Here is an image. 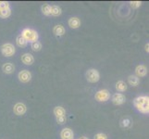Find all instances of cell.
Listing matches in <instances>:
<instances>
[{
    "label": "cell",
    "mask_w": 149,
    "mask_h": 139,
    "mask_svg": "<svg viewBox=\"0 0 149 139\" xmlns=\"http://www.w3.org/2000/svg\"><path fill=\"white\" fill-rule=\"evenodd\" d=\"M31 48H32L34 52H39L42 49V44L39 41H35V42L31 43Z\"/></svg>",
    "instance_id": "23"
},
{
    "label": "cell",
    "mask_w": 149,
    "mask_h": 139,
    "mask_svg": "<svg viewBox=\"0 0 149 139\" xmlns=\"http://www.w3.org/2000/svg\"><path fill=\"white\" fill-rule=\"evenodd\" d=\"M78 139H79V138H78Z\"/></svg>",
    "instance_id": "30"
},
{
    "label": "cell",
    "mask_w": 149,
    "mask_h": 139,
    "mask_svg": "<svg viewBox=\"0 0 149 139\" xmlns=\"http://www.w3.org/2000/svg\"><path fill=\"white\" fill-rule=\"evenodd\" d=\"M62 13V10H61L60 7L58 5H53L51 6V16L54 17H58Z\"/></svg>",
    "instance_id": "17"
},
{
    "label": "cell",
    "mask_w": 149,
    "mask_h": 139,
    "mask_svg": "<svg viewBox=\"0 0 149 139\" xmlns=\"http://www.w3.org/2000/svg\"><path fill=\"white\" fill-rule=\"evenodd\" d=\"M110 98V93L107 89H101L97 91L95 95V99L98 102H107Z\"/></svg>",
    "instance_id": "5"
},
{
    "label": "cell",
    "mask_w": 149,
    "mask_h": 139,
    "mask_svg": "<svg viewBox=\"0 0 149 139\" xmlns=\"http://www.w3.org/2000/svg\"><path fill=\"white\" fill-rule=\"evenodd\" d=\"M0 51H1V53L4 57L9 58V57H12L15 55L16 48H15V46L11 43H6L0 46Z\"/></svg>",
    "instance_id": "3"
},
{
    "label": "cell",
    "mask_w": 149,
    "mask_h": 139,
    "mask_svg": "<svg viewBox=\"0 0 149 139\" xmlns=\"http://www.w3.org/2000/svg\"><path fill=\"white\" fill-rule=\"evenodd\" d=\"M94 139H107V136L104 133H98L95 136Z\"/></svg>",
    "instance_id": "25"
},
{
    "label": "cell",
    "mask_w": 149,
    "mask_h": 139,
    "mask_svg": "<svg viewBox=\"0 0 149 139\" xmlns=\"http://www.w3.org/2000/svg\"><path fill=\"white\" fill-rule=\"evenodd\" d=\"M13 111L15 113V115L17 116H22L24 115L27 111V107L25 104L22 102H18L14 105L13 107Z\"/></svg>",
    "instance_id": "6"
},
{
    "label": "cell",
    "mask_w": 149,
    "mask_h": 139,
    "mask_svg": "<svg viewBox=\"0 0 149 139\" xmlns=\"http://www.w3.org/2000/svg\"><path fill=\"white\" fill-rule=\"evenodd\" d=\"M128 83L132 86H137L140 84V79L136 75H130L128 77Z\"/></svg>",
    "instance_id": "19"
},
{
    "label": "cell",
    "mask_w": 149,
    "mask_h": 139,
    "mask_svg": "<svg viewBox=\"0 0 149 139\" xmlns=\"http://www.w3.org/2000/svg\"><path fill=\"white\" fill-rule=\"evenodd\" d=\"M56 122H58V124H59V125L65 124V123L67 122V117H66V115L65 116L56 117Z\"/></svg>",
    "instance_id": "24"
},
{
    "label": "cell",
    "mask_w": 149,
    "mask_h": 139,
    "mask_svg": "<svg viewBox=\"0 0 149 139\" xmlns=\"http://www.w3.org/2000/svg\"><path fill=\"white\" fill-rule=\"evenodd\" d=\"M22 61L23 64L27 65V66H31V65H33V63L34 62V58L32 54L24 53L22 56Z\"/></svg>",
    "instance_id": "10"
},
{
    "label": "cell",
    "mask_w": 149,
    "mask_h": 139,
    "mask_svg": "<svg viewBox=\"0 0 149 139\" xmlns=\"http://www.w3.org/2000/svg\"><path fill=\"white\" fill-rule=\"evenodd\" d=\"M16 44L18 46H19V47H25V46L27 45L28 42L22 36V35H19V36L16 38Z\"/></svg>",
    "instance_id": "22"
},
{
    "label": "cell",
    "mask_w": 149,
    "mask_h": 139,
    "mask_svg": "<svg viewBox=\"0 0 149 139\" xmlns=\"http://www.w3.org/2000/svg\"><path fill=\"white\" fill-rule=\"evenodd\" d=\"M111 100H112L113 104H114V105L120 106V105L124 104L125 101H126V97H125L124 95L121 94V93H116V94H114L112 96Z\"/></svg>",
    "instance_id": "8"
},
{
    "label": "cell",
    "mask_w": 149,
    "mask_h": 139,
    "mask_svg": "<svg viewBox=\"0 0 149 139\" xmlns=\"http://www.w3.org/2000/svg\"><path fill=\"white\" fill-rule=\"evenodd\" d=\"M86 79L90 83H97L100 80V73L95 69H89L86 71Z\"/></svg>",
    "instance_id": "4"
},
{
    "label": "cell",
    "mask_w": 149,
    "mask_h": 139,
    "mask_svg": "<svg viewBox=\"0 0 149 139\" xmlns=\"http://www.w3.org/2000/svg\"><path fill=\"white\" fill-rule=\"evenodd\" d=\"M65 33H66V30L63 25H61V24L56 25V26H54V28H53V34L56 37H62L65 34Z\"/></svg>",
    "instance_id": "11"
},
{
    "label": "cell",
    "mask_w": 149,
    "mask_h": 139,
    "mask_svg": "<svg viewBox=\"0 0 149 139\" xmlns=\"http://www.w3.org/2000/svg\"><path fill=\"white\" fill-rule=\"evenodd\" d=\"M130 4H131V6H132L133 8H140V7H141L142 2H141V1H132Z\"/></svg>",
    "instance_id": "27"
},
{
    "label": "cell",
    "mask_w": 149,
    "mask_h": 139,
    "mask_svg": "<svg viewBox=\"0 0 149 139\" xmlns=\"http://www.w3.org/2000/svg\"><path fill=\"white\" fill-rule=\"evenodd\" d=\"M18 78L19 80V82L26 84V83H29V82L32 80V73H31L28 70H22L19 73Z\"/></svg>",
    "instance_id": "7"
},
{
    "label": "cell",
    "mask_w": 149,
    "mask_h": 139,
    "mask_svg": "<svg viewBox=\"0 0 149 139\" xmlns=\"http://www.w3.org/2000/svg\"><path fill=\"white\" fill-rule=\"evenodd\" d=\"M115 88L118 92H125L128 88V86L126 85L125 82L123 81H119L116 83V85H115Z\"/></svg>",
    "instance_id": "18"
},
{
    "label": "cell",
    "mask_w": 149,
    "mask_h": 139,
    "mask_svg": "<svg viewBox=\"0 0 149 139\" xmlns=\"http://www.w3.org/2000/svg\"><path fill=\"white\" fill-rule=\"evenodd\" d=\"M61 139H74V133L70 128H64L60 132Z\"/></svg>",
    "instance_id": "9"
},
{
    "label": "cell",
    "mask_w": 149,
    "mask_h": 139,
    "mask_svg": "<svg viewBox=\"0 0 149 139\" xmlns=\"http://www.w3.org/2000/svg\"><path fill=\"white\" fill-rule=\"evenodd\" d=\"M133 105L135 109L143 113V114H148L149 113V96H139L133 100Z\"/></svg>",
    "instance_id": "1"
},
{
    "label": "cell",
    "mask_w": 149,
    "mask_h": 139,
    "mask_svg": "<svg viewBox=\"0 0 149 139\" xmlns=\"http://www.w3.org/2000/svg\"><path fill=\"white\" fill-rule=\"evenodd\" d=\"M41 10L45 16H51V6L49 4H44L41 7Z\"/></svg>",
    "instance_id": "20"
},
{
    "label": "cell",
    "mask_w": 149,
    "mask_h": 139,
    "mask_svg": "<svg viewBox=\"0 0 149 139\" xmlns=\"http://www.w3.org/2000/svg\"><path fill=\"white\" fill-rule=\"evenodd\" d=\"M79 139H89L88 137H86V136H81V137H80Z\"/></svg>",
    "instance_id": "29"
},
{
    "label": "cell",
    "mask_w": 149,
    "mask_h": 139,
    "mask_svg": "<svg viewBox=\"0 0 149 139\" xmlns=\"http://www.w3.org/2000/svg\"><path fill=\"white\" fill-rule=\"evenodd\" d=\"M53 112H54V115L56 117H60V116H65L66 115V110L63 107L61 106H56L54 108L53 110Z\"/></svg>",
    "instance_id": "16"
},
{
    "label": "cell",
    "mask_w": 149,
    "mask_h": 139,
    "mask_svg": "<svg viewBox=\"0 0 149 139\" xmlns=\"http://www.w3.org/2000/svg\"><path fill=\"white\" fill-rule=\"evenodd\" d=\"M135 75L139 78V77H145L146 76L148 71L147 68L145 65H138L136 68H135Z\"/></svg>",
    "instance_id": "12"
},
{
    "label": "cell",
    "mask_w": 149,
    "mask_h": 139,
    "mask_svg": "<svg viewBox=\"0 0 149 139\" xmlns=\"http://www.w3.org/2000/svg\"><path fill=\"white\" fill-rule=\"evenodd\" d=\"M132 125V121L131 120L130 117H123L120 120V126L125 129H129Z\"/></svg>",
    "instance_id": "15"
},
{
    "label": "cell",
    "mask_w": 149,
    "mask_h": 139,
    "mask_svg": "<svg viewBox=\"0 0 149 139\" xmlns=\"http://www.w3.org/2000/svg\"><path fill=\"white\" fill-rule=\"evenodd\" d=\"M2 71H3V73L6 74H11L15 71V66L12 63L7 62L2 66Z\"/></svg>",
    "instance_id": "14"
},
{
    "label": "cell",
    "mask_w": 149,
    "mask_h": 139,
    "mask_svg": "<svg viewBox=\"0 0 149 139\" xmlns=\"http://www.w3.org/2000/svg\"><path fill=\"white\" fill-rule=\"evenodd\" d=\"M148 47H149V44L147 43V44H146V46H145V48H146V51L147 53L149 52V48H148Z\"/></svg>",
    "instance_id": "28"
},
{
    "label": "cell",
    "mask_w": 149,
    "mask_h": 139,
    "mask_svg": "<svg viewBox=\"0 0 149 139\" xmlns=\"http://www.w3.org/2000/svg\"><path fill=\"white\" fill-rule=\"evenodd\" d=\"M20 35H22V36L26 40L27 42H30V43L38 41V38H39V34L36 31L33 30V29H30V28L23 29Z\"/></svg>",
    "instance_id": "2"
},
{
    "label": "cell",
    "mask_w": 149,
    "mask_h": 139,
    "mask_svg": "<svg viewBox=\"0 0 149 139\" xmlns=\"http://www.w3.org/2000/svg\"><path fill=\"white\" fill-rule=\"evenodd\" d=\"M11 15V8H3L0 9V18L1 19H7Z\"/></svg>",
    "instance_id": "21"
},
{
    "label": "cell",
    "mask_w": 149,
    "mask_h": 139,
    "mask_svg": "<svg viewBox=\"0 0 149 139\" xmlns=\"http://www.w3.org/2000/svg\"><path fill=\"white\" fill-rule=\"evenodd\" d=\"M10 8V4L7 1H0V9Z\"/></svg>",
    "instance_id": "26"
},
{
    "label": "cell",
    "mask_w": 149,
    "mask_h": 139,
    "mask_svg": "<svg viewBox=\"0 0 149 139\" xmlns=\"http://www.w3.org/2000/svg\"><path fill=\"white\" fill-rule=\"evenodd\" d=\"M68 24L71 29H78L81 26V20L78 17H71L69 19Z\"/></svg>",
    "instance_id": "13"
}]
</instances>
